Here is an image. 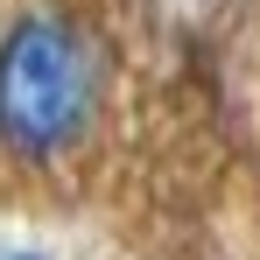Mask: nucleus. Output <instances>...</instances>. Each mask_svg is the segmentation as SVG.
<instances>
[{"instance_id": "nucleus-1", "label": "nucleus", "mask_w": 260, "mask_h": 260, "mask_svg": "<svg viewBox=\"0 0 260 260\" xmlns=\"http://www.w3.org/2000/svg\"><path fill=\"white\" fill-rule=\"evenodd\" d=\"M91 113H99L91 36L56 7L14 14L0 36V148L14 162H56L85 141Z\"/></svg>"}, {"instance_id": "nucleus-2", "label": "nucleus", "mask_w": 260, "mask_h": 260, "mask_svg": "<svg viewBox=\"0 0 260 260\" xmlns=\"http://www.w3.org/2000/svg\"><path fill=\"white\" fill-rule=\"evenodd\" d=\"M0 260H43V253H36V246H7Z\"/></svg>"}]
</instances>
